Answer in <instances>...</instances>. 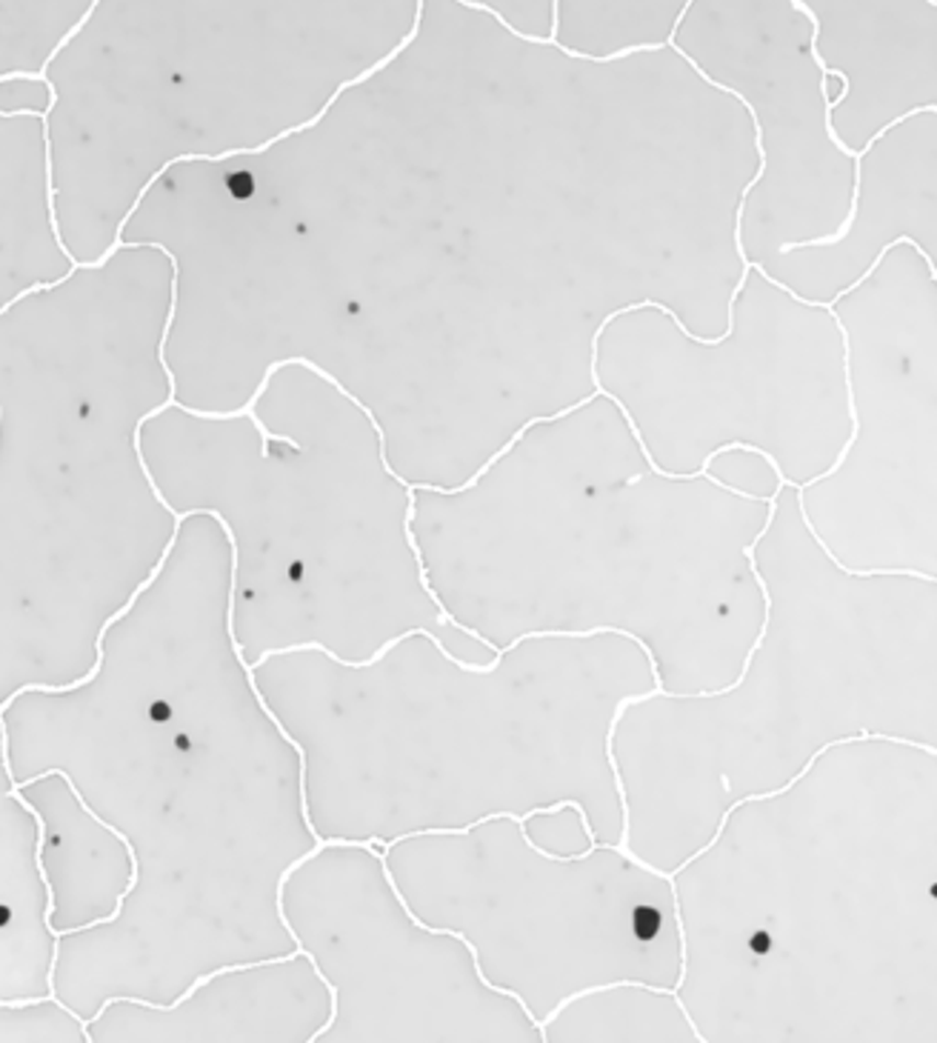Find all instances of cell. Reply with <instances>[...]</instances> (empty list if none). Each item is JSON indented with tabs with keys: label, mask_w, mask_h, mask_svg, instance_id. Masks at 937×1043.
<instances>
[{
	"label": "cell",
	"mask_w": 937,
	"mask_h": 1043,
	"mask_svg": "<svg viewBox=\"0 0 937 1043\" xmlns=\"http://www.w3.org/2000/svg\"><path fill=\"white\" fill-rule=\"evenodd\" d=\"M392 60H395L392 55H384V58H380L378 64H372L369 69H366V72L355 74V78H352V81L341 83V87L334 89V95L329 98V101H327V106H323V110H320L318 115H315V117H309V121H304V124H298V126H289V129L277 131V135H272L270 140H263V144H258V147H240V149H229V152H218V154L183 152V154H178V158H169L167 163H160V169H155L152 175H149V181H146L144 186H140L138 197H135V204L129 206V213L124 215V220H121V227L115 229V241H124V229H126V224H129V220H132V215L138 213V206L144 204V197L149 195V190H152L155 183L160 181V175H167L169 169L175 167V163H192V161H209V163H220V161H229V158H240V154H261V152H266V149H272V147H275V144H281V140L292 138V135H300V131H304V129H312V126H318V124H320V117H323V115H327L329 110H332L334 103H338V98H341L343 92H346V89H352V87H361V83H366V81H369V78H372V74H378L380 69H384V66H389V64H392Z\"/></svg>",
	"instance_id": "1"
},
{
	"label": "cell",
	"mask_w": 937,
	"mask_h": 1043,
	"mask_svg": "<svg viewBox=\"0 0 937 1043\" xmlns=\"http://www.w3.org/2000/svg\"><path fill=\"white\" fill-rule=\"evenodd\" d=\"M44 83H46V89H49V106H46V110H15V112H3V117H7V121H12V117H37V121L44 124V149H46V209H49L52 234H55V243H58L60 255H64L66 261H69V266H72L75 272H80V261L72 255V249H69V247H66V243H64V234H60V220H58V213H55V200H58V186H55V167H52V161H55V158H52L49 115H52V110L58 106L60 95H58V89H55V83H52L49 78H44Z\"/></svg>",
	"instance_id": "2"
},
{
	"label": "cell",
	"mask_w": 937,
	"mask_h": 1043,
	"mask_svg": "<svg viewBox=\"0 0 937 1043\" xmlns=\"http://www.w3.org/2000/svg\"><path fill=\"white\" fill-rule=\"evenodd\" d=\"M95 9H98V0H92V3H89V7H87V12L80 15V21H75L72 30L66 32V35L58 41V44H55V49L49 51V58H46V64L41 66L37 72H3V78H0V81H3V83H12V81H44V78H49V74H46V72H49V64H52V60H55V58H58L60 51H64L66 46L72 44L75 37H78V32L83 30V26H87L89 21H92V15H95Z\"/></svg>",
	"instance_id": "3"
}]
</instances>
